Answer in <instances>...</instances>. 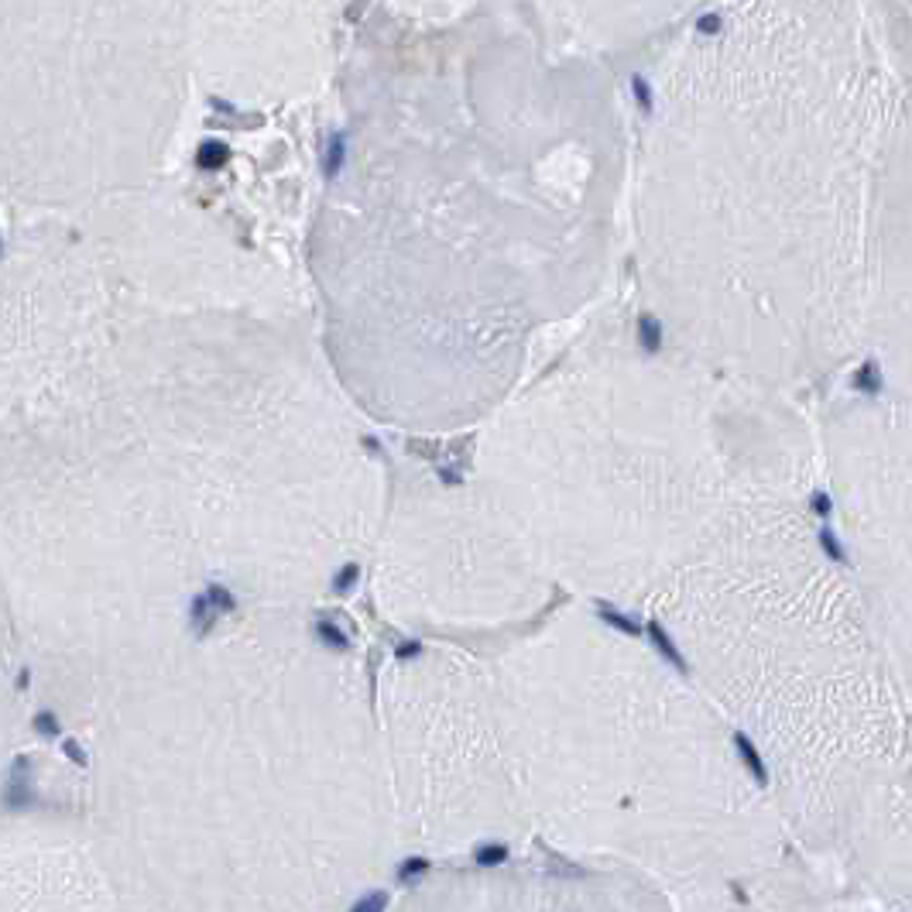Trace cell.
Returning a JSON list of instances; mask_svg holds the SVG:
<instances>
[{
    "label": "cell",
    "mask_w": 912,
    "mask_h": 912,
    "mask_svg": "<svg viewBox=\"0 0 912 912\" xmlns=\"http://www.w3.org/2000/svg\"><path fill=\"white\" fill-rule=\"evenodd\" d=\"M330 607H233L79 758L124 912H353L398 861L378 665Z\"/></svg>",
    "instance_id": "cell-1"
},
{
    "label": "cell",
    "mask_w": 912,
    "mask_h": 912,
    "mask_svg": "<svg viewBox=\"0 0 912 912\" xmlns=\"http://www.w3.org/2000/svg\"><path fill=\"white\" fill-rule=\"evenodd\" d=\"M532 837L673 895L758 874L772 820L724 714L597 604L487 656Z\"/></svg>",
    "instance_id": "cell-2"
},
{
    "label": "cell",
    "mask_w": 912,
    "mask_h": 912,
    "mask_svg": "<svg viewBox=\"0 0 912 912\" xmlns=\"http://www.w3.org/2000/svg\"><path fill=\"white\" fill-rule=\"evenodd\" d=\"M0 583L4 751L41 720L83 744L127 682L199 631L213 586L172 487L124 456L21 466Z\"/></svg>",
    "instance_id": "cell-3"
},
{
    "label": "cell",
    "mask_w": 912,
    "mask_h": 912,
    "mask_svg": "<svg viewBox=\"0 0 912 912\" xmlns=\"http://www.w3.org/2000/svg\"><path fill=\"white\" fill-rule=\"evenodd\" d=\"M398 855L432 864L535 844L487 656L405 638L378 665Z\"/></svg>",
    "instance_id": "cell-4"
},
{
    "label": "cell",
    "mask_w": 912,
    "mask_h": 912,
    "mask_svg": "<svg viewBox=\"0 0 912 912\" xmlns=\"http://www.w3.org/2000/svg\"><path fill=\"white\" fill-rule=\"evenodd\" d=\"M370 607L391 631L477 656L522 638L566 594L498 501L419 494L378 522Z\"/></svg>",
    "instance_id": "cell-5"
},
{
    "label": "cell",
    "mask_w": 912,
    "mask_h": 912,
    "mask_svg": "<svg viewBox=\"0 0 912 912\" xmlns=\"http://www.w3.org/2000/svg\"><path fill=\"white\" fill-rule=\"evenodd\" d=\"M4 755L0 912H124L90 823L83 758L41 744Z\"/></svg>",
    "instance_id": "cell-6"
},
{
    "label": "cell",
    "mask_w": 912,
    "mask_h": 912,
    "mask_svg": "<svg viewBox=\"0 0 912 912\" xmlns=\"http://www.w3.org/2000/svg\"><path fill=\"white\" fill-rule=\"evenodd\" d=\"M388 912H680V906L645 874L577 861L535 840L505 857L432 864Z\"/></svg>",
    "instance_id": "cell-7"
},
{
    "label": "cell",
    "mask_w": 912,
    "mask_h": 912,
    "mask_svg": "<svg viewBox=\"0 0 912 912\" xmlns=\"http://www.w3.org/2000/svg\"><path fill=\"white\" fill-rule=\"evenodd\" d=\"M851 388L864 398H878L885 391V370L874 357H864L855 370H851Z\"/></svg>",
    "instance_id": "cell-8"
},
{
    "label": "cell",
    "mask_w": 912,
    "mask_h": 912,
    "mask_svg": "<svg viewBox=\"0 0 912 912\" xmlns=\"http://www.w3.org/2000/svg\"><path fill=\"white\" fill-rule=\"evenodd\" d=\"M720 28V18L717 14H707V18L699 21V31H717Z\"/></svg>",
    "instance_id": "cell-9"
}]
</instances>
